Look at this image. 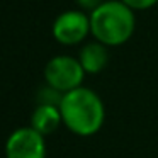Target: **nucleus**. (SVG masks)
<instances>
[{
    "mask_svg": "<svg viewBox=\"0 0 158 158\" xmlns=\"http://www.w3.org/2000/svg\"><path fill=\"white\" fill-rule=\"evenodd\" d=\"M77 2H78V5H80L82 9L92 12V10H95V9L99 7L102 2H106V0H77Z\"/></svg>",
    "mask_w": 158,
    "mask_h": 158,
    "instance_id": "1a4fd4ad",
    "label": "nucleus"
},
{
    "mask_svg": "<svg viewBox=\"0 0 158 158\" xmlns=\"http://www.w3.org/2000/svg\"><path fill=\"white\" fill-rule=\"evenodd\" d=\"M121 2H124L133 10H144V9H150L155 4H158V0H121Z\"/></svg>",
    "mask_w": 158,
    "mask_h": 158,
    "instance_id": "6e6552de",
    "label": "nucleus"
},
{
    "mask_svg": "<svg viewBox=\"0 0 158 158\" xmlns=\"http://www.w3.org/2000/svg\"><path fill=\"white\" fill-rule=\"evenodd\" d=\"M83 77H85V70L82 68L80 61L66 55L51 58L44 68V78L48 87L55 89L63 95L82 87Z\"/></svg>",
    "mask_w": 158,
    "mask_h": 158,
    "instance_id": "7ed1b4c3",
    "label": "nucleus"
},
{
    "mask_svg": "<svg viewBox=\"0 0 158 158\" xmlns=\"http://www.w3.org/2000/svg\"><path fill=\"white\" fill-rule=\"evenodd\" d=\"M134 26L133 9L121 0H106L90 12V32L104 46L124 44L133 36Z\"/></svg>",
    "mask_w": 158,
    "mask_h": 158,
    "instance_id": "f03ea898",
    "label": "nucleus"
},
{
    "mask_svg": "<svg viewBox=\"0 0 158 158\" xmlns=\"http://www.w3.org/2000/svg\"><path fill=\"white\" fill-rule=\"evenodd\" d=\"M63 123L58 106H38L31 117V127L41 136L55 133Z\"/></svg>",
    "mask_w": 158,
    "mask_h": 158,
    "instance_id": "423d86ee",
    "label": "nucleus"
},
{
    "mask_svg": "<svg viewBox=\"0 0 158 158\" xmlns=\"http://www.w3.org/2000/svg\"><path fill=\"white\" fill-rule=\"evenodd\" d=\"M78 61L85 73H99L106 68L107 61H109V53L107 48L102 43H87L82 49H80Z\"/></svg>",
    "mask_w": 158,
    "mask_h": 158,
    "instance_id": "0eeeda50",
    "label": "nucleus"
},
{
    "mask_svg": "<svg viewBox=\"0 0 158 158\" xmlns=\"http://www.w3.org/2000/svg\"><path fill=\"white\" fill-rule=\"evenodd\" d=\"M63 124L78 136H92L106 119L104 102L94 90L78 87L65 94L60 102Z\"/></svg>",
    "mask_w": 158,
    "mask_h": 158,
    "instance_id": "f257e3e1",
    "label": "nucleus"
},
{
    "mask_svg": "<svg viewBox=\"0 0 158 158\" xmlns=\"http://www.w3.org/2000/svg\"><path fill=\"white\" fill-rule=\"evenodd\" d=\"M5 158H46L44 136L32 127H19L5 143Z\"/></svg>",
    "mask_w": 158,
    "mask_h": 158,
    "instance_id": "39448f33",
    "label": "nucleus"
},
{
    "mask_svg": "<svg viewBox=\"0 0 158 158\" xmlns=\"http://www.w3.org/2000/svg\"><path fill=\"white\" fill-rule=\"evenodd\" d=\"M90 32V15L83 10H65L53 22V36L66 46L78 44Z\"/></svg>",
    "mask_w": 158,
    "mask_h": 158,
    "instance_id": "20e7f679",
    "label": "nucleus"
}]
</instances>
